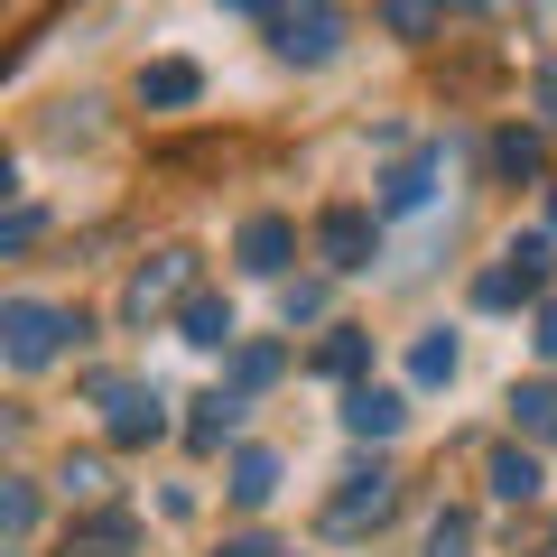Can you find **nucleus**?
I'll return each instance as SVG.
<instances>
[{
	"mask_svg": "<svg viewBox=\"0 0 557 557\" xmlns=\"http://www.w3.org/2000/svg\"><path fill=\"white\" fill-rule=\"evenodd\" d=\"M131 548H139L131 511H102L94 530H65V548H57V557H131Z\"/></svg>",
	"mask_w": 557,
	"mask_h": 557,
	"instance_id": "18",
	"label": "nucleus"
},
{
	"mask_svg": "<svg viewBox=\"0 0 557 557\" xmlns=\"http://www.w3.org/2000/svg\"><path fill=\"white\" fill-rule=\"evenodd\" d=\"M474 307H483V317H502V307H539V298H530V278H520L511 260H493V270L474 278Z\"/></svg>",
	"mask_w": 557,
	"mask_h": 557,
	"instance_id": "21",
	"label": "nucleus"
},
{
	"mask_svg": "<svg viewBox=\"0 0 557 557\" xmlns=\"http://www.w3.org/2000/svg\"><path fill=\"white\" fill-rule=\"evenodd\" d=\"M214 557H278V548H270V539H260V530H242V539H223Z\"/></svg>",
	"mask_w": 557,
	"mask_h": 557,
	"instance_id": "31",
	"label": "nucleus"
},
{
	"mask_svg": "<svg viewBox=\"0 0 557 557\" xmlns=\"http://www.w3.org/2000/svg\"><path fill=\"white\" fill-rule=\"evenodd\" d=\"M317 372L344 381V391H362V381H372V325H335V335L317 344Z\"/></svg>",
	"mask_w": 557,
	"mask_h": 557,
	"instance_id": "13",
	"label": "nucleus"
},
{
	"mask_svg": "<svg viewBox=\"0 0 557 557\" xmlns=\"http://www.w3.org/2000/svg\"><path fill=\"white\" fill-rule=\"evenodd\" d=\"M418 557H474V511H437L428 520V548Z\"/></svg>",
	"mask_w": 557,
	"mask_h": 557,
	"instance_id": "24",
	"label": "nucleus"
},
{
	"mask_svg": "<svg viewBox=\"0 0 557 557\" xmlns=\"http://www.w3.org/2000/svg\"><path fill=\"white\" fill-rule=\"evenodd\" d=\"M139 112H196L205 102V65H186V57H159V65H139Z\"/></svg>",
	"mask_w": 557,
	"mask_h": 557,
	"instance_id": "9",
	"label": "nucleus"
},
{
	"mask_svg": "<svg viewBox=\"0 0 557 557\" xmlns=\"http://www.w3.org/2000/svg\"><path fill=\"white\" fill-rule=\"evenodd\" d=\"M381 28H391V38H437V28H446V10H428V0H391V10H381Z\"/></svg>",
	"mask_w": 557,
	"mask_h": 557,
	"instance_id": "25",
	"label": "nucleus"
},
{
	"mask_svg": "<svg viewBox=\"0 0 557 557\" xmlns=\"http://www.w3.org/2000/svg\"><path fill=\"white\" fill-rule=\"evenodd\" d=\"M456 362H465V344L446 335V325H428V335L409 344V381H418V391H446V381H456Z\"/></svg>",
	"mask_w": 557,
	"mask_h": 557,
	"instance_id": "16",
	"label": "nucleus"
},
{
	"mask_svg": "<svg viewBox=\"0 0 557 557\" xmlns=\"http://www.w3.org/2000/svg\"><path fill=\"white\" fill-rule=\"evenodd\" d=\"M317 260H325V278H362L381 260V214L372 205H325L317 214Z\"/></svg>",
	"mask_w": 557,
	"mask_h": 557,
	"instance_id": "5",
	"label": "nucleus"
},
{
	"mask_svg": "<svg viewBox=\"0 0 557 557\" xmlns=\"http://www.w3.org/2000/svg\"><path fill=\"white\" fill-rule=\"evenodd\" d=\"M437 177H446V139H428L418 159H399L391 177H381L372 214H418V205H437Z\"/></svg>",
	"mask_w": 557,
	"mask_h": 557,
	"instance_id": "8",
	"label": "nucleus"
},
{
	"mask_svg": "<svg viewBox=\"0 0 557 557\" xmlns=\"http://www.w3.org/2000/svg\"><path fill=\"white\" fill-rule=\"evenodd\" d=\"M260 28H270V47L288 65H325L344 47V10H325V0H307V10H260Z\"/></svg>",
	"mask_w": 557,
	"mask_h": 557,
	"instance_id": "6",
	"label": "nucleus"
},
{
	"mask_svg": "<svg viewBox=\"0 0 557 557\" xmlns=\"http://www.w3.org/2000/svg\"><path fill=\"white\" fill-rule=\"evenodd\" d=\"M0 530H10V539H28V530H38V483H20V474L0 483Z\"/></svg>",
	"mask_w": 557,
	"mask_h": 557,
	"instance_id": "26",
	"label": "nucleus"
},
{
	"mask_svg": "<svg viewBox=\"0 0 557 557\" xmlns=\"http://www.w3.org/2000/svg\"><path fill=\"white\" fill-rule=\"evenodd\" d=\"M65 344H94V317H84V307L0 298V354H10V372H47Z\"/></svg>",
	"mask_w": 557,
	"mask_h": 557,
	"instance_id": "1",
	"label": "nucleus"
},
{
	"mask_svg": "<svg viewBox=\"0 0 557 557\" xmlns=\"http://www.w3.org/2000/svg\"><path fill=\"white\" fill-rule=\"evenodd\" d=\"M483 483H493V502H539V456L530 446H493L483 456Z\"/></svg>",
	"mask_w": 557,
	"mask_h": 557,
	"instance_id": "15",
	"label": "nucleus"
},
{
	"mask_svg": "<svg viewBox=\"0 0 557 557\" xmlns=\"http://www.w3.org/2000/svg\"><path fill=\"white\" fill-rule=\"evenodd\" d=\"M57 493H65V502H94V493H102V456H65V465H57Z\"/></svg>",
	"mask_w": 557,
	"mask_h": 557,
	"instance_id": "28",
	"label": "nucleus"
},
{
	"mask_svg": "<svg viewBox=\"0 0 557 557\" xmlns=\"http://www.w3.org/2000/svg\"><path fill=\"white\" fill-rule=\"evenodd\" d=\"M278 317H288V325H317L325 317V278H288V288H278Z\"/></svg>",
	"mask_w": 557,
	"mask_h": 557,
	"instance_id": "27",
	"label": "nucleus"
},
{
	"mask_svg": "<svg viewBox=\"0 0 557 557\" xmlns=\"http://www.w3.org/2000/svg\"><path fill=\"white\" fill-rule=\"evenodd\" d=\"M548 557H557V520H548Z\"/></svg>",
	"mask_w": 557,
	"mask_h": 557,
	"instance_id": "33",
	"label": "nucleus"
},
{
	"mask_svg": "<svg viewBox=\"0 0 557 557\" xmlns=\"http://www.w3.org/2000/svg\"><path fill=\"white\" fill-rule=\"evenodd\" d=\"M391 511H399V465H354V474L325 493L317 530H325V539H372Z\"/></svg>",
	"mask_w": 557,
	"mask_h": 557,
	"instance_id": "3",
	"label": "nucleus"
},
{
	"mask_svg": "<svg viewBox=\"0 0 557 557\" xmlns=\"http://www.w3.org/2000/svg\"><path fill=\"white\" fill-rule=\"evenodd\" d=\"M233 260H242L251 278H278V288H288V260H298V223H288V214H251V223L233 233Z\"/></svg>",
	"mask_w": 557,
	"mask_h": 557,
	"instance_id": "7",
	"label": "nucleus"
},
{
	"mask_svg": "<svg viewBox=\"0 0 557 557\" xmlns=\"http://www.w3.org/2000/svg\"><path fill=\"white\" fill-rule=\"evenodd\" d=\"M530 354H539V362H557V298H548V307H530Z\"/></svg>",
	"mask_w": 557,
	"mask_h": 557,
	"instance_id": "30",
	"label": "nucleus"
},
{
	"mask_svg": "<svg viewBox=\"0 0 557 557\" xmlns=\"http://www.w3.org/2000/svg\"><path fill=\"white\" fill-rule=\"evenodd\" d=\"M94 399H102V437H112V446H149V437H168V391H159V381L94 372Z\"/></svg>",
	"mask_w": 557,
	"mask_h": 557,
	"instance_id": "4",
	"label": "nucleus"
},
{
	"mask_svg": "<svg viewBox=\"0 0 557 557\" xmlns=\"http://www.w3.org/2000/svg\"><path fill=\"white\" fill-rule=\"evenodd\" d=\"M278 372H288V344H270V335H251V344L233 354V391H242V399H251V391H270Z\"/></svg>",
	"mask_w": 557,
	"mask_h": 557,
	"instance_id": "19",
	"label": "nucleus"
},
{
	"mask_svg": "<svg viewBox=\"0 0 557 557\" xmlns=\"http://www.w3.org/2000/svg\"><path fill=\"white\" fill-rule=\"evenodd\" d=\"M344 428H354V437H399V428H409V399L391 391V381H362V391H344Z\"/></svg>",
	"mask_w": 557,
	"mask_h": 557,
	"instance_id": "11",
	"label": "nucleus"
},
{
	"mask_svg": "<svg viewBox=\"0 0 557 557\" xmlns=\"http://www.w3.org/2000/svg\"><path fill=\"white\" fill-rule=\"evenodd\" d=\"M548 233H557V186H548Z\"/></svg>",
	"mask_w": 557,
	"mask_h": 557,
	"instance_id": "32",
	"label": "nucleus"
},
{
	"mask_svg": "<svg viewBox=\"0 0 557 557\" xmlns=\"http://www.w3.org/2000/svg\"><path fill=\"white\" fill-rule=\"evenodd\" d=\"M278 483H288V456H278V446H242V456H233V474H223V493H233L242 511H270V502H278Z\"/></svg>",
	"mask_w": 557,
	"mask_h": 557,
	"instance_id": "10",
	"label": "nucleus"
},
{
	"mask_svg": "<svg viewBox=\"0 0 557 557\" xmlns=\"http://www.w3.org/2000/svg\"><path fill=\"white\" fill-rule=\"evenodd\" d=\"M242 418H251V399H242V391H205V399H196V418H186V446H223Z\"/></svg>",
	"mask_w": 557,
	"mask_h": 557,
	"instance_id": "17",
	"label": "nucleus"
},
{
	"mask_svg": "<svg viewBox=\"0 0 557 557\" xmlns=\"http://www.w3.org/2000/svg\"><path fill=\"white\" fill-rule=\"evenodd\" d=\"M177 344H196V354H242V317H233V298H196L177 317Z\"/></svg>",
	"mask_w": 557,
	"mask_h": 557,
	"instance_id": "12",
	"label": "nucleus"
},
{
	"mask_svg": "<svg viewBox=\"0 0 557 557\" xmlns=\"http://www.w3.org/2000/svg\"><path fill=\"white\" fill-rule=\"evenodd\" d=\"M196 270H205V260L186 251V242L149 251V260L131 270V288H121V325H159V317H186V307L205 298V288H196Z\"/></svg>",
	"mask_w": 557,
	"mask_h": 557,
	"instance_id": "2",
	"label": "nucleus"
},
{
	"mask_svg": "<svg viewBox=\"0 0 557 557\" xmlns=\"http://www.w3.org/2000/svg\"><path fill=\"white\" fill-rule=\"evenodd\" d=\"M38 233H47V214H38V205H20V214L0 223V251H28V242H38Z\"/></svg>",
	"mask_w": 557,
	"mask_h": 557,
	"instance_id": "29",
	"label": "nucleus"
},
{
	"mask_svg": "<svg viewBox=\"0 0 557 557\" xmlns=\"http://www.w3.org/2000/svg\"><path fill=\"white\" fill-rule=\"evenodd\" d=\"M502 260H511V270L530 278V298L548 307V270H557V260H548V233H511V242H502Z\"/></svg>",
	"mask_w": 557,
	"mask_h": 557,
	"instance_id": "22",
	"label": "nucleus"
},
{
	"mask_svg": "<svg viewBox=\"0 0 557 557\" xmlns=\"http://www.w3.org/2000/svg\"><path fill=\"white\" fill-rule=\"evenodd\" d=\"M539 168H548V139H539L530 121H511V131H493V177H511V186H530Z\"/></svg>",
	"mask_w": 557,
	"mask_h": 557,
	"instance_id": "14",
	"label": "nucleus"
},
{
	"mask_svg": "<svg viewBox=\"0 0 557 557\" xmlns=\"http://www.w3.org/2000/svg\"><path fill=\"white\" fill-rule=\"evenodd\" d=\"M47 139H57V149H94V139H102V94H75V102H57Z\"/></svg>",
	"mask_w": 557,
	"mask_h": 557,
	"instance_id": "20",
	"label": "nucleus"
},
{
	"mask_svg": "<svg viewBox=\"0 0 557 557\" xmlns=\"http://www.w3.org/2000/svg\"><path fill=\"white\" fill-rule=\"evenodd\" d=\"M511 428H530V437H557V391H548V381H520V391H511Z\"/></svg>",
	"mask_w": 557,
	"mask_h": 557,
	"instance_id": "23",
	"label": "nucleus"
}]
</instances>
